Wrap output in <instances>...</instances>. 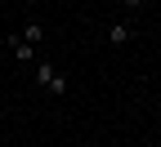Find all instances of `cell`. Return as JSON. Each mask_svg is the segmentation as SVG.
<instances>
[{
    "label": "cell",
    "mask_w": 161,
    "mask_h": 147,
    "mask_svg": "<svg viewBox=\"0 0 161 147\" xmlns=\"http://www.w3.org/2000/svg\"><path fill=\"white\" fill-rule=\"evenodd\" d=\"M18 36H23L27 45H40V40H45V23H36V18H31V23H27L23 31H18Z\"/></svg>",
    "instance_id": "cell-4"
},
{
    "label": "cell",
    "mask_w": 161,
    "mask_h": 147,
    "mask_svg": "<svg viewBox=\"0 0 161 147\" xmlns=\"http://www.w3.org/2000/svg\"><path fill=\"white\" fill-rule=\"evenodd\" d=\"M76 147H98V143H76Z\"/></svg>",
    "instance_id": "cell-6"
},
{
    "label": "cell",
    "mask_w": 161,
    "mask_h": 147,
    "mask_svg": "<svg viewBox=\"0 0 161 147\" xmlns=\"http://www.w3.org/2000/svg\"><path fill=\"white\" fill-rule=\"evenodd\" d=\"M103 40H108L112 49H125L130 40H134V23H130V18H112L108 31H103Z\"/></svg>",
    "instance_id": "cell-1"
},
{
    "label": "cell",
    "mask_w": 161,
    "mask_h": 147,
    "mask_svg": "<svg viewBox=\"0 0 161 147\" xmlns=\"http://www.w3.org/2000/svg\"><path fill=\"white\" fill-rule=\"evenodd\" d=\"M130 9H143V5H157V0H125Z\"/></svg>",
    "instance_id": "cell-5"
},
{
    "label": "cell",
    "mask_w": 161,
    "mask_h": 147,
    "mask_svg": "<svg viewBox=\"0 0 161 147\" xmlns=\"http://www.w3.org/2000/svg\"><path fill=\"white\" fill-rule=\"evenodd\" d=\"M54 76H58V71H54V62H45V58H36V62H31V85H36V89H49V85H54Z\"/></svg>",
    "instance_id": "cell-3"
},
{
    "label": "cell",
    "mask_w": 161,
    "mask_h": 147,
    "mask_svg": "<svg viewBox=\"0 0 161 147\" xmlns=\"http://www.w3.org/2000/svg\"><path fill=\"white\" fill-rule=\"evenodd\" d=\"M5 49L14 54V62H23V67H31V62H36V45H27L23 36H5Z\"/></svg>",
    "instance_id": "cell-2"
}]
</instances>
